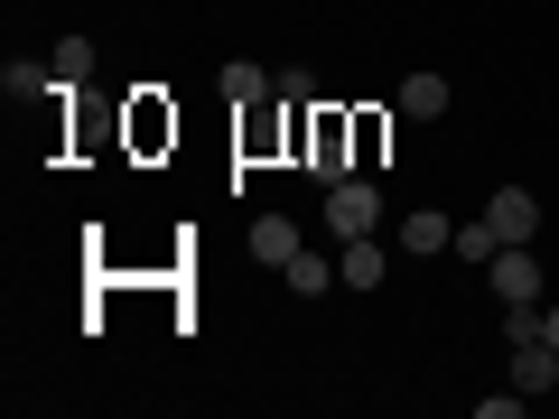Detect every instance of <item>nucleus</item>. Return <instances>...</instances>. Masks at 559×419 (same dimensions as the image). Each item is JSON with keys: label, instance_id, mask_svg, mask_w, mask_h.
Segmentation results:
<instances>
[{"label": "nucleus", "instance_id": "nucleus-1", "mask_svg": "<svg viewBox=\"0 0 559 419\" xmlns=\"http://www.w3.org/2000/svg\"><path fill=\"white\" fill-rule=\"evenodd\" d=\"M373 224H382V196H373L364 178H336V187H326V234H336V242L373 234Z\"/></svg>", "mask_w": 559, "mask_h": 419}, {"label": "nucleus", "instance_id": "nucleus-2", "mask_svg": "<svg viewBox=\"0 0 559 419\" xmlns=\"http://www.w3.org/2000/svg\"><path fill=\"white\" fill-rule=\"evenodd\" d=\"M485 279H495V299H503V308L540 299V252H532V242H503V252L485 261Z\"/></svg>", "mask_w": 559, "mask_h": 419}, {"label": "nucleus", "instance_id": "nucleus-3", "mask_svg": "<svg viewBox=\"0 0 559 419\" xmlns=\"http://www.w3.org/2000/svg\"><path fill=\"white\" fill-rule=\"evenodd\" d=\"M485 224H495L503 242H532V234H540V196H532V187H495V205H485Z\"/></svg>", "mask_w": 559, "mask_h": 419}, {"label": "nucleus", "instance_id": "nucleus-4", "mask_svg": "<svg viewBox=\"0 0 559 419\" xmlns=\"http://www.w3.org/2000/svg\"><path fill=\"white\" fill-rule=\"evenodd\" d=\"M513 392H559V345L550 336H532V345H513Z\"/></svg>", "mask_w": 559, "mask_h": 419}, {"label": "nucleus", "instance_id": "nucleus-5", "mask_svg": "<svg viewBox=\"0 0 559 419\" xmlns=\"http://www.w3.org/2000/svg\"><path fill=\"white\" fill-rule=\"evenodd\" d=\"M280 279H289L299 299H326V289H336V261H326V252H308V242H299V252L280 261Z\"/></svg>", "mask_w": 559, "mask_h": 419}, {"label": "nucleus", "instance_id": "nucleus-6", "mask_svg": "<svg viewBox=\"0 0 559 419\" xmlns=\"http://www.w3.org/2000/svg\"><path fill=\"white\" fill-rule=\"evenodd\" d=\"M336 279H345V289H382V242L355 234V242L336 252Z\"/></svg>", "mask_w": 559, "mask_h": 419}, {"label": "nucleus", "instance_id": "nucleus-7", "mask_svg": "<svg viewBox=\"0 0 559 419\" xmlns=\"http://www.w3.org/2000/svg\"><path fill=\"white\" fill-rule=\"evenodd\" d=\"M457 242V224L439 215V205H419V215H401V252H448Z\"/></svg>", "mask_w": 559, "mask_h": 419}, {"label": "nucleus", "instance_id": "nucleus-8", "mask_svg": "<svg viewBox=\"0 0 559 419\" xmlns=\"http://www.w3.org/2000/svg\"><path fill=\"white\" fill-rule=\"evenodd\" d=\"M289 252H299V224H289V215H261L252 224V261H271V271H280Z\"/></svg>", "mask_w": 559, "mask_h": 419}, {"label": "nucleus", "instance_id": "nucleus-9", "mask_svg": "<svg viewBox=\"0 0 559 419\" xmlns=\"http://www.w3.org/2000/svg\"><path fill=\"white\" fill-rule=\"evenodd\" d=\"M401 112H411V121H439L448 112V75H411V84H401Z\"/></svg>", "mask_w": 559, "mask_h": 419}, {"label": "nucleus", "instance_id": "nucleus-10", "mask_svg": "<svg viewBox=\"0 0 559 419\" xmlns=\"http://www.w3.org/2000/svg\"><path fill=\"white\" fill-rule=\"evenodd\" d=\"M47 65H57V84H84V75H94V47H84V38H57V57H47Z\"/></svg>", "mask_w": 559, "mask_h": 419}, {"label": "nucleus", "instance_id": "nucleus-11", "mask_svg": "<svg viewBox=\"0 0 559 419\" xmlns=\"http://www.w3.org/2000/svg\"><path fill=\"white\" fill-rule=\"evenodd\" d=\"M57 84V65H28V57H10V75H0V94H47Z\"/></svg>", "mask_w": 559, "mask_h": 419}, {"label": "nucleus", "instance_id": "nucleus-12", "mask_svg": "<svg viewBox=\"0 0 559 419\" xmlns=\"http://www.w3.org/2000/svg\"><path fill=\"white\" fill-rule=\"evenodd\" d=\"M224 94H234V103H261V94H280V84L261 75V65H224Z\"/></svg>", "mask_w": 559, "mask_h": 419}, {"label": "nucleus", "instance_id": "nucleus-13", "mask_svg": "<svg viewBox=\"0 0 559 419\" xmlns=\"http://www.w3.org/2000/svg\"><path fill=\"white\" fill-rule=\"evenodd\" d=\"M448 252H466V261H495V252H503V234H495V224H457V242H448Z\"/></svg>", "mask_w": 559, "mask_h": 419}, {"label": "nucleus", "instance_id": "nucleus-14", "mask_svg": "<svg viewBox=\"0 0 559 419\" xmlns=\"http://www.w3.org/2000/svg\"><path fill=\"white\" fill-rule=\"evenodd\" d=\"M540 336H550V345H559V308H540Z\"/></svg>", "mask_w": 559, "mask_h": 419}]
</instances>
